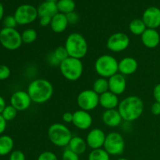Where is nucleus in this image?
<instances>
[{"mask_svg":"<svg viewBox=\"0 0 160 160\" xmlns=\"http://www.w3.org/2000/svg\"><path fill=\"white\" fill-rule=\"evenodd\" d=\"M103 148L109 156H120L125 150V140L121 134L111 132L106 135Z\"/></svg>","mask_w":160,"mask_h":160,"instance_id":"obj_8","label":"nucleus"},{"mask_svg":"<svg viewBox=\"0 0 160 160\" xmlns=\"http://www.w3.org/2000/svg\"><path fill=\"white\" fill-rule=\"evenodd\" d=\"M52 21V17H39V24L40 26L45 28V27L50 26Z\"/></svg>","mask_w":160,"mask_h":160,"instance_id":"obj_38","label":"nucleus"},{"mask_svg":"<svg viewBox=\"0 0 160 160\" xmlns=\"http://www.w3.org/2000/svg\"><path fill=\"white\" fill-rule=\"evenodd\" d=\"M27 92L31 97L32 102L43 104L51 99L54 88L49 81L44 78H38L30 83Z\"/></svg>","mask_w":160,"mask_h":160,"instance_id":"obj_2","label":"nucleus"},{"mask_svg":"<svg viewBox=\"0 0 160 160\" xmlns=\"http://www.w3.org/2000/svg\"><path fill=\"white\" fill-rule=\"evenodd\" d=\"M117 160H129L128 159H126V158H120V159H117Z\"/></svg>","mask_w":160,"mask_h":160,"instance_id":"obj_47","label":"nucleus"},{"mask_svg":"<svg viewBox=\"0 0 160 160\" xmlns=\"http://www.w3.org/2000/svg\"><path fill=\"white\" fill-rule=\"evenodd\" d=\"M47 59H48V63L50 64V65H52V66H59V65H60V62H59V60H58V59H56V57H55L53 52L50 53V54L48 55Z\"/></svg>","mask_w":160,"mask_h":160,"instance_id":"obj_39","label":"nucleus"},{"mask_svg":"<svg viewBox=\"0 0 160 160\" xmlns=\"http://www.w3.org/2000/svg\"><path fill=\"white\" fill-rule=\"evenodd\" d=\"M54 54L55 57L59 60V62H62L63 60L67 59L69 57L68 52H67V49H66L65 46H59L52 52Z\"/></svg>","mask_w":160,"mask_h":160,"instance_id":"obj_31","label":"nucleus"},{"mask_svg":"<svg viewBox=\"0 0 160 160\" xmlns=\"http://www.w3.org/2000/svg\"><path fill=\"white\" fill-rule=\"evenodd\" d=\"M3 16H4V7H3V5L0 2V21L3 18Z\"/></svg>","mask_w":160,"mask_h":160,"instance_id":"obj_45","label":"nucleus"},{"mask_svg":"<svg viewBox=\"0 0 160 160\" xmlns=\"http://www.w3.org/2000/svg\"><path fill=\"white\" fill-rule=\"evenodd\" d=\"M3 24H4V28H15L17 25H18L14 16L11 15L5 17L3 20Z\"/></svg>","mask_w":160,"mask_h":160,"instance_id":"obj_34","label":"nucleus"},{"mask_svg":"<svg viewBox=\"0 0 160 160\" xmlns=\"http://www.w3.org/2000/svg\"><path fill=\"white\" fill-rule=\"evenodd\" d=\"M68 25V20L65 14L58 12L54 17H52L50 27H51L52 31L56 34H61L67 30Z\"/></svg>","mask_w":160,"mask_h":160,"instance_id":"obj_21","label":"nucleus"},{"mask_svg":"<svg viewBox=\"0 0 160 160\" xmlns=\"http://www.w3.org/2000/svg\"><path fill=\"white\" fill-rule=\"evenodd\" d=\"M88 160H110V156L104 148L93 149L88 154Z\"/></svg>","mask_w":160,"mask_h":160,"instance_id":"obj_28","label":"nucleus"},{"mask_svg":"<svg viewBox=\"0 0 160 160\" xmlns=\"http://www.w3.org/2000/svg\"><path fill=\"white\" fill-rule=\"evenodd\" d=\"M21 38L23 43L30 45V44L34 43L37 40L38 33L33 28H28L23 31L21 34Z\"/></svg>","mask_w":160,"mask_h":160,"instance_id":"obj_29","label":"nucleus"},{"mask_svg":"<svg viewBox=\"0 0 160 160\" xmlns=\"http://www.w3.org/2000/svg\"><path fill=\"white\" fill-rule=\"evenodd\" d=\"M37 160H59L57 156L51 151H45L38 156Z\"/></svg>","mask_w":160,"mask_h":160,"instance_id":"obj_33","label":"nucleus"},{"mask_svg":"<svg viewBox=\"0 0 160 160\" xmlns=\"http://www.w3.org/2000/svg\"><path fill=\"white\" fill-rule=\"evenodd\" d=\"M144 108L145 106L142 98L136 95H130L120 102L117 109L123 120L133 122L142 117Z\"/></svg>","mask_w":160,"mask_h":160,"instance_id":"obj_1","label":"nucleus"},{"mask_svg":"<svg viewBox=\"0 0 160 160\" xmlns=\"http://www.w3.org/2000/svg\"><path fill=\"white\" fill-rule=\"evenodd\" d=\"M68 147L73 152L77 153L80 156L85 152L88 145L86 140H84L82 138L79 137V136H73L69 143Z\"/></svg>","mask_w":160,"mask_h":160,"instance_id":"obj_23","label":"nucleus"},{"mask_svg":"<svg viewBox=\"0 0 160 160\" xmlns=\"http://www.w3.org/2000/svg\"><path fill=\"white\" fill-rule=\"evenodd\" d=\"M131 44L129 36L123 32H117L111 34L106 42V47L112 52H121L125 51Z\"/></svg>","mask_w":160,"mask_h":160,"instance_id":"obj_11","label":"nucleus"},{"mask_svg":"<svg viewBox=\"0 0 160 160\" xmlns=\"http://www.w3.org/2000/svg\"><path fill=\"white\" fill-rule=\"evenodd\" d=\"M153 97L157 102L160 103V83L156 84L153 89Z\"/></svg>","mask_w":160,"mask_h":160,"instance_id":"obj_42","label":"nucleus"},{"mask_svg":"<svg viewBox=\"0 0 160 160\" xmlns=\"http://www.w3.org/2000/svg\"><path fill=\"white\" fill-rule=\"evenodd\" d=\"M38 9V17H53L56 14L59 12L56 3L50 2L45 0L42 3L39 5Z\"/></svg>","mask_w":160,"mask_h":160,"instance_id":"obj_22","label":"nucleus"},{"mask_svg":"<svg viewBox=\"0 0 160 160\" xmlns=\"http://www.w3.org/2000/svg\"><path fill=\"white\" fill-rule=\"evenodd\" d=\"M46 1L50 2H53V3H57L59 0H46Z\"/></svg>","mask_w":160,"mask_h":160,"instance_id":"obj_46","label":"nucleus"},{"mask_svg":"<svg viewBox=\"0 0 160 160\" xmlns=\"http://www.w3.org/2000/svg\"><path fill=\"white\" fill-rule=\"evenodd\" d=\"M77 104L82 110L88 112L94 110L99 106V95L92 89H86L78 94Z\"/></svg>","mask_w":160,"mask_h":160,"instance_id":"obj_10","label":"nucleus"},{"mask_svg":"<svg viewBox=\"0 0 160 160\" xmlns=\"http://www.w3.org/2000/svg\"><path fill=\"white\" fill-rule=\"evenodd\" d=\"M59 12L65 15L73 12L76 8V3L74 0H59L56 3Z\"/></svg>","mask_w":160,"mask_h":160,"instance_id":"obj_26","label":"nucleus"},{"mask_svg":"<svg viewBox=\"0 0 160 160\" xmlns=\"http://www.w3.org/2000/svg\"><path fill=\"white\" fill-rule=\"evenodd\" d=\"M92 90L96 92L98 95L108 92L109 91V81L107 78H101V77L97 78L93 83Z\"/></svg>","mask_w":160,"mask_h":160,"instance_id":"obj_27","label":"nucleus"},{"mask_svg":"<svg viewBox=\"0 0 160 160\" xmlns=\"http://www.w3.org/2000/svg\"><path fill=\"white\" fill-rule=\"evenodd\" d=\"M109 81V91L117 95H120L127 88V81L125 76L120 73L113 75L108 79Z\"/></svg>","mask_w":160,"mask_h":160,"instance_id":"obj_16","label":"nucleus"},{"mask_svg":"<svg viewBox=\"0 0 160 160\" xmlns=\"http://www.w3.org/2000/svg\"><path fill=\"white\" fill-rule=\"evenodd\" d=\"M102 120L105 125L109 128H117L121 124L123 119L118 109H107L102 115Z\"/></svg>","mask_w":160,"mask_h":160,"instance_id":"obj_19","label":"nucleus"},{"mask_svg":"<svg viewBox=\"0 0 160 160\" xmlns=\"http://www.w3.org/2000/svg\"><path fill=\"white\" fill-rule=\"evenodd\" d=\"M147 29L146 25L145 24L142 19H134L131 21L129 24V30L134 35L141 36L145 30Z\"/></svg>","mask_w":160,"mask_h":160,"instance_id":"obj_25","label":"nucleus"},{"mask_svg":"<svg viewBox=\"0 0 160 160\" xmlns=\"http://www.w3.org/2000/svg\"><path fill=\"white\" fill-rule=\"evenodd\" d=\"M14 17L18 25H28L35 21L38 17V9L30 4L19 6L14 12Z\"/></svg>","mask_w":160,"mask_h":160,"instance_id":"obj_9","label":"nucleus"},{"mask_svg":"<svg viewBox=\"0 0 160 160\" xmlns=\"http://www.w3.org/2000/svg\"><path fill=\"white\" fill-rule=\"evenodd\" d=\"M119 73L123 76H129L137 71L138 68V62L134 58L128 56L119 61Z\"/></svg>","mask_w":160,"mask_h":160,"instance_id":"obj_18","label":"nucleus"},{"mask_svg":"<svg viewBox=\"0 0 160 160\" xmlns=\"http://www.w3.org/2000/svg\"><path fill=\"white\" fill-rule=\"evenodd\" d=\"M6 120L3 118L2 114H0V135L6 131Z\"/></svg>","mask_w":160,"mask_h":160,"instance_id":"obj_43","label":"nucleus"},{"mask_svg":"<svg viewBox=\"0 0 160 160\" xmlns=\"http://www.w3.org/2000/svg\"><path fill=\"white\" fill-rule=\"evenodd\" d=\"M142 44L148 48H155L160 43V34L156 29L147 28L141 35Z\"/></svg>","mask_w":160,"mask_h":160,"instance_id":"obj_17","label":"nucleus"},{"mask_svg":"<svg viewBox=\"0 0 160 160\" xmlns=\"http://www.w3.org/2000/svg\"><path fill=\"white\" fill-rule=\"evenodd\" d=\"M72 123L78 129L81 130V131H86L92 126L93 118H92L90 112H88V111L78 109L73 112Z\"/></svg>","mask_w":160,"mask_h":160,"instance_id":"obj_14","label":"nucleus"},{"mask_svg":"<svg viewBox=\"0 0 160 160\" xmlns=\"http://www.w3.org/2000/svg\"><path fill=\"white\" fill-rule=\"evenodd\" d=\"M151 112L153 115L159 116L160 115V103L155 102L151 106Z\"/></svg>","mask_w":160,"mask_h":160,"instance_id":"obj_41","label":"nucleus"},{"mask_svg":"<svg viewBox=\"0 0 160 160\" xmlns=\"http://www.w3.org/2000/svg\"><path fill=\"white\" fill-rule=\"evenodd\" d=\"M59 67L61 74L69 81H78L84 72V65L81 62V59L70 56L61 62Z\"/></svg>","mask_w":160,"mask_h":160,"instance_id":"obj_6","label":"nucleus"},{"mask_svg":"<svg viewBox=\"0 0 160 160\" xmlns=\"http://www.w3.org/2000/svg\"><path fill=\"white\" fill-rule=\"evenodd\" d=\"M9 160H26L24 153L20 150H14L9 154Z\"/></svg>","mask_w":160,"mask_h":160,"instance_id":"obj_37","label":"nucleus"},{"mask_svg":"<svg viewBox=\"0 0 160 160\" xmlns=\"http://www.w3.org/2000/svg\"><path fill=\"white\" fill-rule=\"evenodd\" d=\"M62 160H80L79 155L73 152L70 148H67L63 151L62 155Z\"/></svg>","mask_w":160,"mask_h":160,"instance_id":"obj_32","label":"nucleus"},{"mask_svg":"<svg viewBox=\"0 0 160 160\" xmlns=\"http://www.w3.org/2000/svg\"><path fill=\"white\" fill-rule=\"evenodd\" d=\"M17 112L18 111L12 106L11 105L9 106H6V108L4 109V110L2 112V116L3 117V118L6 120V121H10V120H14L16 118L17 115Z\"/></svg>","mask_w":160,"mask_h":160,"instance_id":"obj_30","label":"nucleus"},{"mask_svg":"<svg viewBox=\"0 0 160 160\" xmlns=\"http://www.w3.org/2000/svg\"><path fill=\"white\" fill-rule=\"evenodd\" d=\"M31 102V97L25 91H17L10 98V105L17 111L27 110L30 108Z\"/></svg>","mask_w":160,"mask_h":160,"instance_id":"obj_12","label":"nucleus"},{"mask_svg":"<svg viewBox=\"0 0 160 160\" xmlns=\"http://www.w3.org/2000/svg\"><path fill=\"white\" fill-rule=\"evenodd\" d=\"M14 147L13 139L9 135L0 136V156L10 154Z\"/></svg>","mask_w":160,"mask_h":160,"instance_id":"obj_24","label":"nucleus"},{"mask_svg":"<svg viewBox=\"0 0 160 160\" xmlns=\"http://www.w3.org/2000/svg\"><path fill=\"white\" fill-rule=\"evenodd\" d=\"M119 62L114 56L104 54L98 56L95 62V70L101 78L109 79L119 72Z\"/></svg>","mask_w":160,"mask_h":160,"instance_id":"obj_5","label":"nucleus"},{"mask_svg":"<svg viewBox=\"0 0 160 160\" xmlns=\"http://www.w3.org/2000/svg\"><path fill=\"white\" fill-rule=\"evenodd\" d=\"M142 20L147 28L156 29L160 27V9L156 6H150L144 11Z\"/></svg>","mask_w":160,"mask_h":160,"instance_id":"obj_13","label":"nucleus"},{"mask_svg":"<svg viewBox=\"0 0 160 160\" xmlns=\"http://www.w3.org/2000/svg\"><path fill=\"white\" fill-rule=\"evenodd\" d=\"M6 101H5L4 98L0 95V114H2V111L4 110V109L6 108Z\"/></svg>","mask_w":160,"mask_h":160,"instance_id":"obj_44","label":"nucleus"},{"mask_svg":"<svg viewBox=\"0 0 160 160\" xmlns=\"http://www.w3.org/2000/svg\"><path fill=\"white\" fill-rule=\"evenodd\" d=\"M73 113L70 112H66L62 114V119L63 120L64 123H70L73 122Z\"/></svg>","mask_w":160,"mask_h":160,"instance_id":"obj_40","label":"nucleus"},{"mask_svg":"<svg viewBox=\"0 0 160 160\" xmlns=\"http://www.w3.org/2000/svg\"><path fill=\"white\" fill-rule=\"evenodd\" d=\"M11 74V70L9 67L6 65H0V81H5L8 79Z\"/></svg>","mask_w":160,"mask_h":160,"instance_id":"obj_35","label":"nucleus"},{"mask_svg":"<svg viewBox=\"0 0 160 160\" xmlns=\"http://www.w3.org/2000/svg\"><path fill=\"white\" fill-rule=\"evenodd\" d=\"M65 48L70 57L81 59L85 57L88 51V45L81 34L73 32L69 34L65 42Z\"/></svg>","mask_w":160,"mask_h":160,"instance_id":"obj_3","label":"nucleus"},{"mask_svg":"<svg viewBox=\"0 0 160 160\" xmlns=\"http://www.w3.org/2000/svg\"><path fill=\"white\" fill-rule=\"evenodd\" d=\"M0 44L9 51H15L23 44L21 34L16 28H3L0 31Z\"/></svg>","mask_w":160,"mask_h":160,"instance_id":"obj_7","label":"nucleus"},{"mask_svg":"<svg viewBox=\"0 0 160 160\" xmlns=\"http://www.w3.org/2000/svg\"><path fill=\"white\" fill-rule=\"evenodd\" d=\"M48 138L52 145L62 148L68 146L73 134L70 128L65 124L56 123L48 128Z\"/></svg>","mask_w":160,"mask_h":160,"instance_id":"obj_4","label":"nucleus"},{"mask_svg":"<svg viewBox=\"0 0 160 160\" xmlns=\"http://www.w3.org/2000/svg\"><path fill=\"white\" fill-rule=\"evenodd\" d=\"M120 100L118 95H115L110 91H108L99 95V105L106 110L117 109L118 108Z\"/></svg>","mask_w":160,"mask_h":160,"instance_id":"obj_20","label":"nucleus"},{"mask_svg":"<svg viewBox=\"0 0 160 160\" xmlns=\"http://www.w3.org/2000/svg\"><path fill=\"white\" fill-rule=\"evenodd\" d=\"M106 134L100 128H93L86 137V142L89 148L93 149L102 148L104 146Z\"/></svg>","mask_w":160,"mask_h":160,"instance_id":"obj_15","label":"nucleus"},{"mask_svg":"<svg viewBox=\"0 0 160 160\" xmlns=\"http://www.w3.org/2000/svg\"><path fill=\"white\" fill-rule=\"evenodd\" d=\"M66 16H67V20H68L69 24L75 25L80 21V20H81L80 16L78 15V12H76L75 11L70 12V13L67 14Z\"/></svg>","mask_w":160,"mask_h":160,"instance_id":"obj_36","label":"nucleus"}]
</instances>
